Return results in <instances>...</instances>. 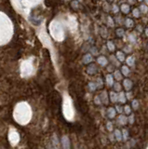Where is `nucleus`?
<instances>
[{
  "instance_id": "1",
  "label": "nucleus",
  "mask_w": 148,
  "mask_h": 149,
  "mask_svg": "<svg viewBox=\"0 0 148 149\" xmlns=\"http://www.w3.org/2000/svg\"><path fill=\"white\" fill-rule=\"evenodd\" d=\"M62 144L63 149H70V141L67 136L62 137Z\"/></svg>"
},
{
  "instance_id": "2",
  "label": "nucleus",
  "mask_w": 148,
  "mask_h": 149,
  "mask_svg": "<svg viewBox=\"0 0 148 149\" xmlns=\"http://www.w3.org/2000/svg\"><path fill=\"white\" fill-rule=\"evenodd\" d=\"M97 62L99 65H103V66H105L108 63V61H107V59L104 57V56H100L98 59H97Z\"/></svg>"
},
{
  "instance_id": "3",
  "label": "nucleus",
  "mask_w": 148,
  "mask_h": 149,
  "mask_svg": "<svg viewBox=\"0 0 148 149\" xmlns=\"http://www.w3.org/2000/svg\"><path fill=\"white\" fill-rule=\"evenodd\" d=\"M96 71H97V67H96V65H90L87 69L88 74H94L95 73H96Z\"/></svg>"
},
{
  "instance_id": "4",
  "label": "nucleus",
  "mask_w": 148,
  "mask_h": 149,
  "mask_svg": "<svg viewBox=\"0 0 148 149\" xmlns=\"http://www.w3.org/2000/svg\"><path fill=\"white\" fill-rule=\"evenodd\" d=\"M100 98H101V101L103 104H107V102H108V99H107V93H106V91H102V93L100 95Z\"/></svg>"
},
{
  "instance_id": "5",
  "label": "nucleus",
  "mask_w": 148,
  "mask_h": 149,
  "mask_svg": "<svg viewBox=\"0 0 148 149\" xmlns=\"http://www.w3.org/2000/svg\"><path fill=\"white\" fill-rule=\"evenodd\" d=\"M92 62V56L90 54H86L85 56L83 57V63H90Z\"/></svg>"
},
{
  "instance_id": "6",
  "label": "nucleus",
  "mask_w": 148,
  "mask_h": 149,
  "mask_svg": "<svg viewBox=\"0 0 148 149\" xmlns=\"http://www.w3.org/2000/svg\"><path fill=\"white\" fill-rule=\"evenodd\" d=\"M110 99L113 102H117L118 101V95L115 93V92L111 91L110 92Z\"/></svg>"
},
{
  "instance_id": "7",
  "label": "nucleus",
  "mask_w": 148,
  "mask_h": 149,
  "mask_svg": "<svg viewBox=\"0 0 148 149\" xmlns=\"http://www.w3.org/2000/svg\"><path fill=\"white\" fill-rule=\"evenodd\" d=\"M124 87L127 90H129L132 87V82L129 79H125L124 80Z\"/></svg>"
},
{
  "instance_id": "8",
  "label": "nucleus",
  "mask_w": 148,
  "mask_h": 149,
  "mask_svg": "<svg viewBox=\"0 0 148 149\" xmlns=\"http://www.w3.org/2000/svg\"><path fill=\"white\" fill-rule=\"evenodd\" d=\"M115 113H117V110H115V108L110 107V108L108 109V116L110 118H115Z\"/></svg>"
},
{
  "instance_id": "9",
  "label": "nucleus",
  "mask_w": 148,
  "mask_h": 149,
  "mask_svg": "<svg viewBox=\"0 0 148 149\" xmlns=\"http://www.w3.org/2000/svg\"><path fill=\"white\" fill-rule=\"evenodd\" d=\"M127 122H128V118H127L125 116H120L118 118V123L120 124V125H126Z\"/></svg>"
},
{
  "instance_id": "10",
  "label": "nucleus",
  "mask_w": 148,
  "mask_h": 149,
  "mask_svg": "<svg viewBox=\"0 0 148 149\" xmlns=\"http://www.w3.org/2000/svg\"><path fill=\"white\" fill-rule=\"evenodd\" d=\"M106 82H107V84L109 85V86H113V85L115 84L112 74H107L106 76Z\"/></svg>"
},
{
  "instance_id": "11",
  "label": "nucleus",
  "mask_w": 148,
  "mask_h": 149,
  "mask_svg": "<svg viewBox=\"0 0 148 149\" xmlns=\"http://www.w3.org/2000/svg\"><path fill=\"white\" fill-rule=\"evenodd\" d=\"M117 58L119 62H124L125 61V55H124V53L123 52H120V51H118L117 52Z\"/></svg>"
},
{
  "instance_id": "12",
  "label": "nucleus",
  "mask_w": 148,
  "mask_h": 149,
  "mask_svg": "<svg viewBox=\"0 0 148 149\" xmlns=\"http://www.w3.org/2000/svg\"><path fill=\"white\" fill-rule=\"evenodd\" d=\"M115 139H117V141H121L122 140V132L119 130H115Z\"/></svg>"
},
{
  "instance_id": "13",
  "label": "nucleus",
  "mask_w": 148,
  "mask_h": 149,
  "mask_svg": "<svg viewBox=\"0 0 148 149\" xmlns=\"http://www.w3.org/2000/svg\"><path fill=\"white\" fill-rule=\"evenodd\" d=\"M118 102H122V104H124L126 102V97H125V93L124 92H120V93L118 94Z\"/></svg>"
},
{
  "instance_id": "14",
  "label": "nucleus",
  "mask_w": 148,
  "mask_h": 149,
  "mask_svg": "<svg viewBox=\"0 0 148 149\" xmlns=\"http://www.w3.org/2000/svg\"><path fill=\"white\" fill-rule=\"evenodd\" d=\"M120 9H121L122 11L124 13H126V14L129 12V6L127 5V4H122L121 7H120Z\"/></svg>"
},
{
  "instance_id": "15",
  "label": "nucleus",
  "mask_w": 148,
  "mask_h": 149,
  "mask_svg": "<svg viewBox=\"0 0 148 149\" xmlns=\"http://www.w3.org/2000/svg\"><path fill=\"white\" fill-rule=\"evenodd\" d=\"M127 63H128V65L131 66L134 65V58L132 57V56H129V57H128V59L126 60Z\"/></svg>"
},
{
  "instance_id": "16",
  "label": "nucleus",
  "mask_w": 148,
  "mask_h": 149,
  "mask_svg": "<svg viewBox=\"0 0 148 149\" xmlns=\"http://www.w3.org/2000/svg\"><path fill=\"white\" fill-rule=\"evenodd\" d=\"M107 48H108V49L110 51H115V45H114V43H113L112 41H108L107 42Z\"/></svg>"
},
{
  "instance_id": "17",
  "label": "nucleus",
  "mask_w": 148,
  "mask_h": 149,
  "mask_svg": "<svg viewBox=\"0 0 148 149\" xmlns=\"http://www.w3.org/2000/svg\"><path fill=\"white\" fill-rule=\"evenodd\" d=\"M129 73V69L128 66H122V74L124 76H128Z\"/></svg>"
},
{
  "instance_id": "18",
  "label": "nucleus",
  "mask_w": 148,
  "mask_h": 149,
  "mask_svg": "<svg viewBox=\"0 0 148 149\" xmlns=\"http://www.w3.org/2000/svg\"><path fill=\"white\" fill-rule=\"evenodd\" d=\"M115 79H117V80H120L122 78L120 71H118V70L115 71Z\"/></svg>"
},
{
  "instance_id": "19",
  "label": "nucleus",
  "mask_w": 148,
  "mask_h": 149,
  "mask_svg": "<svg viewBox=\"0 0 148 149\" xmlns=\"http://www.w3.org/2000/svg\"><path fill=\"white\" fill-rule=\"evenodd\" d=\"M89 88H90V90L91 91H94L95 90H96L97 85L95 84V83H93V82H90V84H89Z\"/></svg>"
},
{
  "instance_id": "20",
  "label": "nucleus",
  "mask_w": 148,
  "mask_h": 149,
  "mask_svg": "<svg viewBox=\"0 0 148 149\" xmlns=\"http://www.w3.org/2000/svg\"><path fill=\"white\" fill-rule=\"evenodd\" d=\"M126 26L127 27H132L133 26V22L131 19H127L126 20Z\"/></svg>"
},
{
  "instance_id": "21",
  "label": "nucleus",
  "mask_w": 148,
  "mask_h": 149,
  "mask_svg": "<svg viewBox=\"0 0 148 149\" xmlns=\"http://www.w3.org/2000/svg\"><path fill=\"white\" fill-rule=\"evenodd\" d=\"M132 107H133V109H135V110H137L139 108V102L137 100L132 101Z\"/></svg>"
},
{
  "instance_id": "22",
  "label": "nucleus",
  "mask_w": 148,
  "mask_h": 149,
  "mask_svg": "<svg viewBox=\"0 0 148 149\" xmlns=\"http://www.w3.org/2000/svg\"><path fill=\"white\" fill-rule=\"evenodd\" d=\"M140 10L142 11L143 13H146L148 11V8H147V6L145 5H142L140 7Z\"/></svg>"
},
{
  "instance_id": "23",
  "label": "nucleus",
  "mask_w": 148,
  "mask_h": 149,
  "mask_svg": "<svg viewBox=\"0 0 148 149\" xmlns=\"http://www.w3.org/2000/svg\"><path fill=\"white\" fill-rule=\"evenodd\" d=\"M114 88H115V91H120V90H121L120 84H119V83H115L114 84Z\"/></svg>"
},
{
  "instance_id": "24",
  "label": "nucleus",
  "mask_w": 148,
  "mask_h": 149,
  "mask_svg": "<svg viewBox=\"0 0 148 149\" xmlns=\"http://www.w3.org/2000/svg\"><path fill=\"white\" fill-rule=\"evenodd\" d=\"M117 35L118 37H123L124 35V30L121 29V28H119V29L117 30Z\"/></svg>"
},
{
  "instance_id": "25",
  "label": "nucleus",
  "mask_w": 148,
  "mask_h": 149,
  "mask_svg": "<svg viewBox=\"0 0 148 149\" xmlns=\"http://www.w3.org/2000/svg\"><path fill=\"white\" fill-rule=\"evenodd\" d=\"M94 102H95V104H103V102H102V101H101L100 96H96V97H95Z\"/></svg>"
},
{
  "instance_id": "26",
  "label": "nucleus",
  "mask_w": 148,
  "mask_h": 149,
  "mask_svg": "<svg viewBox=\"0 0 148 149\" xmlns=\"http://www.w3.org/2000/svg\"><path fill=\"white\" fill-rule=\"evenodd\" d=\"M129 40L130 42H132V43H134V42L136 41V38H135V37L132 34H130V35H129Z\"/></svg>"
},
{
  "instance_id": "27",
  "label": "nucleus",
  "mask_w": 148,
  "mask_h": 149,
  "mask_svg": "<svg viewBox=\"0 0 148 149\" xmlns=\"http://www.w3.org/2000/svg\"><path fill=\"white\" fill-rule=\"evenodd\" d=\"M133 16L136 17V18H138L140 16V11H139L138 9H133Z\"/></svg>"
},
{
  "instance_id": "28",
  "label": "nucleus",
  "mask_w": 148,
  "mask_h": 149,
  "mask_svg": "<svg viewBox=\"0 0 148 149\" xmlns=\"http://www.w3.org/2000/svg\"><path fill=\"white\" fill-rule=\"evenodd\" d=\"M122 133H123V139H124V140L128 139V134H129L128 130H123Z\"/></svg>"
},
{
  "instance_id": "29",
  "label": "nucleus",
  "mask_w": 148,
  "mask_h": 149,
  "mask_svg": "<svg viewBox=\"0 0 148 149\" xmlns=\"http://www.w3.org/2000/svg\"><path fill=\"white\" fill-rule=\"evenodd\" d=\"M124 112L126 113V114H130V112H131V110H130V107L128 105H126L124 107Z\"/></svg>"
},
{
  "instance_id": "30",
  "label": "nucleus",
  "mask_w": 148,
  "mask_h": 149,
  "mask_svg": "<svg viewBox=\"0 0 148 149\" xmlns=\"http://www.w3.org/2000/svg\"><path fill=\"white\" fill-rule=\"evenodd\" d=\"M107 20H108V24H109V25H110V26H114V21H113V19H112L110 16L107 18Z\"/></svg>"
},
{
  "instance_id": "31",
  "label": "nucleus",
  "mask_w": 148,
  "mask_h": 149,
  "mask_svg": "<svg viewBox=\"0 0 148 149\" xmlns=\"http://www.w3.org/2000/svg\"><path fill=\"white\" fill-rule=\"evenodd\" d=\"M97 82H98V83H97L96 85H97L98 88H101L102 86H103V80H102L101 78H98V79H97Z\"/></svg>"
},
{
  "instance_id": "32",
  "label": "nucleus",
  "mask_w": 148,
  "mask_h": 149,
  "mask_svg": "<svg viewBox=\"0 0 148 149\" xmlns=\"http://www.w3.org/2000/svg\"><path fill=\"white\" fill-rule=\"evenodd\" d=\"M128 121H129L130 124H132L133 122H134V116H133V115H130V116L128 118Z\"/></svg>"
},
{
  "instance_id": "33",
  "label": "nucleus",
  "mask_w": 148,
  "mask_h": 149,
  "mask_svg": "<svg viewBox=\"0 0 148 149\" xmlns=\"http://www.w3.org/2000/svg\"><path fill=\"white\" fill-rule=\"evenodd\" d=\"M118 10H119V9H118V7L117 5L113 6V12H114V13H117Z\"/></svg>"
},
{
  "instance_id": "34",
  "label": "nucleus",
  "mask_w": 148,
  "mask_h": 149,
  "mask_svg": "<svg viewBox=\"0 0 148 149\" xmlns=\"http://www.w3.org/2000/svg\"><path fill=\"white\" fill-rule=\"evenodd\" d=\"M107 130H110V132L113 130V124H112V122H107Z\"/></svg>"
},
{
  "instance_id": "35",
  "label": "nucleus",
  "mask_w": 148,
  "mask_h": 149,
  "mask_svg": "<svg viewBox=\"0 0 148 149\" xmlns=\"http://www.w3.org/2000/svg\"><path fill=\"white\" fill-rule=\"evenodd\" d=\"M90 51H92V54H93V55H97V54H98V51H97V49H95V48H91Z\"/></svg>"
},
{
  "instance_id": "36",
  "label": "nucleus",
  "mask_w": 148,
  "mask_h": 149,
  "mask_svg": "<svg viewBox=\"0 0 148 149\" xmlns=\"http://www.w3.org/2000/svg\"><path fill=\"white\" fill-rule=\"evenodd\" d=\"M115 108H117V111L118 113H121V112H123V108L121 107V106H118V105H117Z\"/></svg>"
},
{
  "instance_id": "37",
  "label": "nucleus",
  "mask_w": 148,
  "mask_h": 149,
  "mask_svg": "<svg viewBox=\"0 0 148 149\" xmlns=\"http://www.w3.org/2000/svg\"><path fill=\"white\" fill-rule=\"evenodd\" d=\"M110 59L112 60V62H114V63H115V65H118V63H117V62H115V60H117V59H115V56H111V57H110Z\"/></svg>"
},
{
  "instance_id": "38",
  "label": "nucleus",
  "mask_w": 148,
  "mask_h": 149,
  "mask_svg": "<svg viewBox=\"0 0 148 149\" xmlns=\"http://www.w3.org/2000/svg\"><path fill=\"white\" fill-rule=\"evenodd\" d=\"M127 98H128V99L131 98V93H130V92H129V93H127Z\"/></svg>"
},
{
  "instance_id": "39",
  "label": "nucleus",
  "mask_w": 148,
  "mask_h": 149,
  "mask_svg": "<svg viewBox=\"0 0 148 149\" xmlns=\"http://www.w3.org/2000/svg\"><path fill=\"white\" fill-rule=\"evenodd\" d=\"M145 35L148 37V29H145Z\"/></svg>"
},
{
  "instance_id": "40",
  "label": "nucleus",
  "mask_w": 148,
  "mask_h": 149,
  "mask_svg": "<svg viewBox=\"0 0 148 149\" xmlns=\"http://www.w3.org/2000/svg\"><path fill=\"white\" fill-rule=\"evenodd\" d=\"M138 29H139V31H142V30H141V29H142V27H141V26H138Z\"/></svg>"
},
{
  "instance_id": "41",
  "label": "nucleus",
  "mask_w": 148,
  "mask_h": 149,
  "mask_svg": "<svg viewBox=\"0 0 148 149\" xmlns=\"http://www.w3.org/2000/svg\"><path fill=\"white\" fill-rule=\"evenodd\" d=\"M146 4H148V1H146Z\"/></svg>"
}]
</instances>
